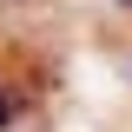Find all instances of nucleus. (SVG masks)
Instances as JSON below:
<instances>
[{"mask_svg":"<svg viewBox=\"0 0 132 132\" xmlns=\"http://www.w3.org/2000/svg\"><path fill=\"white\" fill-rule=\"evenodd\" d=\"M13 119H20V99H13V93H0V132L13 126Z\"/></svg>","mask_w":132,"mask_h":132,"instance_id":"1","label":"nucleus"},{"mask_svg":"<svg viewBox=\"0 0 132 132\" xmlns=\"http://www.w3.org/2000/svg\"><path fill=\"white\" fill-rule=\"evenodd\" d=\"M112 7H132V0H112Z\"/></svg>","mask_w":132,"mask_h":132,"instance_id":"2","label":"nucleus"}]
</instances>
